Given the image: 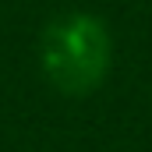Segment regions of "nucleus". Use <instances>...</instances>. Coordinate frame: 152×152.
<instances>
[{
	"label": "nucleus",
	"instance_id": "obj_1",
	"mask_svg": "<svg viewBox=\"0 0 152 152\" xmlns=\"http://www.w3.org/2000/svg\"><path fill=\"white\" fill-rule=\"evenodd\" d=\"M42 78L60 96H92L113 67V36L92 11H64L46 21L39 36Z\"/></svg>",
	"mask_w": 152,
	"mask_h": 152
}]
</instances>
